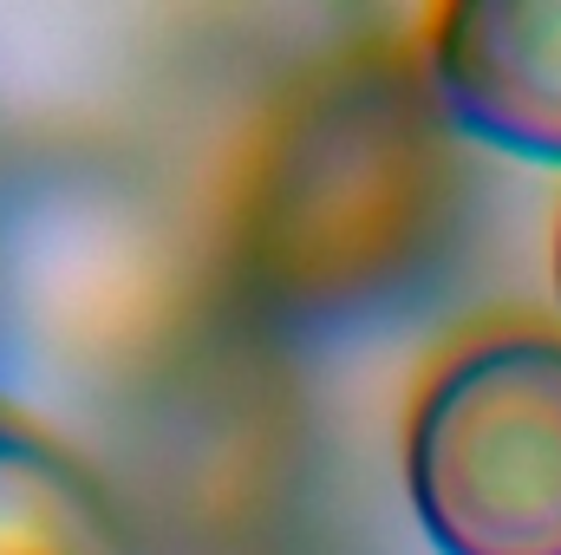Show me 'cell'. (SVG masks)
Here are the masks:
<instances>
[{"label": "cell", "instance_id": "277c9868", "mask_svg": "<svg viewBox=\"0 0 561 555\" xmlns=\"http://www.w3.org/2000/svg\"><path fill=\"white\" fill-rule=\"evenodd\" d=\"M0 555H118L85 464L13 406H0Z\"/></svg>", "mask_w": 561, "mask_h": 555}, {"label": "cell", "instance_id": "7a4b0ae2", "mask_svg": "<svg viewBox=\"0 0 561 555\" xmlns=\"http://www.w3.org/2000/svg\"><path fill=\"white\" fill-rule=\"evenodd\" d=\"M405 490L437 555H561V333L450 347L405 418Z\"/></svg>", "mask_w": 561, "mask_h": 555}, {"label": "cell", "instance_id": "6da1fadb", "mask_svg": "<svg viewBox=\"0 0 561 555\" xmlns=\"http://www.w3.org/2000/svg\"><path fill=\"white\" fill-rule=\"evenodd\" d=\"M424 53H346L294 86L242 163V269L287 307H346L419 269L457 203Z\"/></svg>", "mask_w": 561, "mask_h": 555}, {"label": "cell", "instance_id": "3957f363", "mask_svg": "<svg viewBox=\"0 0 561 555\" xmlns=\"http://www.w3.org/2000/svg\"><path fill=\"white\" fill-rule=\"evenodd\" d=\"M424 72L457 132L561 163V0H450L424 26Z\"/></svg>", "mask_w": 561, "mask_h": 555}, {"label": "cell", "instance_id": "5b68a950", "mask_svg": "<svg viewBox=\"0 0 561 555\" xmlns=\"http://www.w3.org/2000/svg\"><path fill=\"white\" fill-rule=\"evenodd\" d=\"M556 281H561V249H556Z\"/></svg>", "mask_w": 561, "mask_h": 555}]
</instances>
